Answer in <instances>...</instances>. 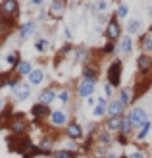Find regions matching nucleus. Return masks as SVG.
Returning a JSON list of instances; mask_svg holds the SVG:
<instances>
[{
    "label": "nucleus",
    "mask_w": 152,
    "mask_h": 158,
    "mask_svg": "<svg viewBox=\"0 0 152 158\" xmlns=\"http://www.w3.org/2000/svg\"><path fill=\"white\" fill-rule=\"evenodd\" d=\"M121 72H123V62L121 60H114L108 66L106 77H108V83L112 87H119V83H121Z\"/></svg>",
    "instance_id": "f257e3e1"
},
{
    "label": "nucleus",
    "mask_w": 152,
    "mask_h": 158,
    "mask_svg": "<svg viewBox=\"0 0 152 158\" xmlns=\"http://www.w3.org/2000/svg\"><path fill=\"white\" fill-rule=\"evenodd\" d=\"M104 35H106L108 43H116V41L121 39V25H119V19L116 18V15H110L108 25H106V29H104Z\"/></svg>",
    "instance_id": "f03ea898"
},
{
    "label": "nucleus",
    "mask_w": 152,
    "mask_h": 158,
    "mask_svg": "<svg viewBox=\"0 0 152 158\" xmlns=\"http://www.w3.org/2000/svg\"><path fill=\"white\" fill-rule=\"evenodd\" d=\"M8 127H10V131L14 133L15 137H19V135H23V133L29 129V122L25 120V116H23V114H15V116H12Z\"/></svg>",
    "instance_id": "7ed1b4c3"
},
{
    "label": "nucleus",
    "mask_w": 152,
    "mask_h": 158,
    "mask_svg": "<svg viewBox=\"0 0 152 158\" xmlns=\"http://www.w3.org/2000/svg\"><path fill=\"white\" fill-rule=\"evenodd\" d=\"M18 12H19V2L18 0H4V2L0 4V19L14 21Z\"/></svg>",
    "instance_id": "20e7f679"
},
{
    "label": "nucleus",
    "mask_w": 152,
    "mask_h": 158,
    "mask_svg": "<svg viewBox=\"0 0 152 158\" xmlns=\"http://www.w3.org/2000/svg\"><path fill=\"white\" fill-rule=\"evenodd\" d=\"M129 118H131V123H133V129H141L142 125L148 122V114L145 108L141 106H135L129 110Z\"/></svg>",
    "instance_id": "39448f33"
},
{
    "label": "nucleus",
    "mask_w": 152,
    "mask_h": 158,
    "mask_svg": "<svg viewBox=\"0 0 152 158\" xmlns=\"http://www.w3.org/2000/svg\"><path fill=\"white\" fill-rule=\"evenodd\" d=\"M94 89H97V81H91L87 77H81L77 83V97L79 98H91Z\"/></svg>",
    "instance_id": "423d86ee"
},
{
    "label": "nucleus",
    "mask_w": 152,
    "mask_h": 158,
    "mask_svg": "<svg viewBox=\"0 0 152 158\" xmlns=\"http://www.w3.org/2000/svg\"><path fill=\"white\" fill-rule=\"evenodd\" d=\"M12 93H14V98L18 102H23V100H27L31 97V85L19 79V81L15 83V87L12 89Z\"/></svg>",
    "instance_id": "0eeeda50"
},
{
    "label": "nucleus",
    "mask_w": 152,
    "mask_h": 158,
    "mask_svg": "<svg viewBox=\"0 0 152 158\" xmlns=\"http://www.w3.org/2000/svg\"><path fill=\"white\" fill-rule=\"evenodd\" d=\"M48 122L54 129H62L68 125V114L64 110H52L50 116H48Z\"/></svg>",
    "instance_id": "6e6552de"
},
{
    "label": "nucleus",
    "mask_w": 152,
    "mask_h": 158,
    "mask_svg": "<svg viewBox=\"0 0 152 158\" xmlns=\"http://www.w3.org/2000/svg\"><path fill=\"white\" fill-rule=\"evenodd\" d=\"M125 106L119 98H112L108 100V118H123Z\"/></svg>",
    "instance_id": "1a4fd4ad"
},
{
    "label": "nucleus",
    "mask_w": 152,
    "mask_h": 158,
    "mask_svg": "<svg viewBox=\"0 0 152 158\" xmlns=\"http://www.w3.org/2000/svg\"><path fill=\"white\" fill-rule=\"evenodd\" d=\"M137 72L141 75H150V72H152V56L141 54L137 58Z\"/></svg>",
    "instance_id": "9d476101"
},
{
    "label": "nucleus",
    "mask_w": 152,
    "mask_h": 158,
    "mask_svg": "<svg viewBox=\"0 0 152 158\" xmlns=\"http://www.w3.org/2000/svg\"><path fill=\"white\" fill-rule=\"evenodd\" d=\"M56 97H58V91H54L52 87H48V89H44L39 93V104H43V106H50L52 102L56 100Z\"/></svg>",
    "instance_id": "9b49d317"
},
{
    "label": "nucleus",
    "mask_w": 152,
    "mask_h": 158,
    "mask_svg": "<svg viewBox=\"0 0 152 158\" xmlns=\"http://www.w3.org/2000/svg\"><path fill=\"white\" fill-rule=\"evenodd\" d=\"M66 135L68 139L71 141H81L83 139V129H81V125H79L77 122H71L66 125Z\"/></svg>",
    "instance_id": "f8f14e48"
},
{
    "label": "nucleus",
    "mask_w": 152,
    "mask_h": 158,
    "mask_svg": "<svg viewBox=\"0 0 152 158\" xmlns=\"http://www.w3.org/2000/svg\"><path fill=\"white\" fill-rule=\"evenodd\" d=\"M44 77H46L44 69H43V68H35L33 72L27 75V83H29L31 87H37V85H41V83L44 81Z\"/></svg>",
    "instance_id": "ddd939ff"
},
{
    "label": "nucleus",
    "mask_w": 152,
    "mask_h": 158,
    "mask_svg": "<svg viewBox=\"0 0 152 158\" xmlns=\"http://www.w3.org/2000/svg\"><path fill=\"white\" fill-rule=\"evenodd\" d=\"M31 116H33L35 122L39 123L41 120H44V118L50 116V108H48V106H43V104H39V102H37V104L31 108Z\"/></svg>",
    "instance_id": "4468645a"
},
{
    "label": "nucleus",
    "mask_w": 152,
    "mask_h": 158,
    "mask_svg": "<svg viewBox=\"0 0 152 158\" xmlns=\"http://www.w3.org/2000/svg\"><path fill=\"white\" fill-rule=\"evenodd\" d=\"M37 31V21H27V23H23V25L19 27V41H27V39L31 37Z\"/></svg>",
    "instance_id": "2eb2a0df"
},
{
    "label": "nucleus",
    "mask_w": 152,
    "mask_h": 158,
    "mask_svg": "<svg viewBox=\"0 0 152 158\" xmlns=\"http://www.w3.org/2000/svg\"><path fill=\"white\" fill-rule=\"evenodd\" d=\"M119 54H123V56H127V54H131L133 50V39L129 35H123L121 39H119V46L116 48Z\"/></svg>",
    "instance_id": "dca6fc26"
},
{
    "label": "nucleus",
    "mask_w": 152,
    "mask_h": 158,
    "mask_svg": "<svg viewBox=\"0 0 152 158\" xmlns=\"http://www.w3.org/2000/svg\"><path fill=\"white\" fill-rule=\"evenodd\" d=\"M64 10H66V2H64V0H54L50 4V8H48V15L54 18V19H58V18H62Z\"/></svg>",
    "instance_id": "f3484780"
},
{
    "label": "nucleus",
    "mask_w": 152,
    "mask_h": 158,
    "mask_svg": "<svg viewBox=\"0 0 152 158\" xmlns=\"http://www.w3.org/2000/svg\"><path fill=\"white\" fill-rule=\"evenodd\" d=\"M141 48H142V54L152 56V31H146L141 37Z\"/></svg>",
    "instance_id": "a211bd4d"
},
{
    "label": "nucleus",
    "mask_w": 152,
    "mask_h": 158,
    "mask_svg": "<svg viewBox=\"0 0 152 158\" xmlns=\"http://www.w3.org/2000/svg\"><path fill=\"white\" fill-rule=\"evenodd\" d=\"M141 29H142V21L139 18H133L127 21V25H125V31H127V35H139L141 33Z\"/></svg>",
    "instance_id": "6ab92c4d"
},
{
    "label": "nucleus",
    "mask_w": 152,
    "mask_h": 158,
    "mask_svg": "<svg viewBox=\"0 0 152 158\" xmlns=\"http://www.w3.org/2000/svg\"><path fill=\"white\" fill-rule=\"evenodd\" d=\"M33 69H35V68H33V64H31V62L21 60V62H19V66L15 68V75H18L19 79H21V77H27L31 72H33Z\"/></svg>",
    "instance_id": "aec40b11"
},
{
    "label": "nucleus",
    "mask_w": 152,
    "mask_h": 158,
    "mask_svg": "<svg viewBox=\"0 0 152 158\" xmlns=\"http://www.w3.org/2000/svg\"><path fill=\"white\" fill-rule=\"evenodd\" d=\"M104 114H108V100L102 97V98L97 100V106H94V110H92V116L94 118H102Z\"/></svg>",
    "instance_id": "412c9836"
},
{
    "label": "nucleus",
    "mask_w": 152,
    "mask_h": 158,
    "mask_svg": "<svg viewBox=\"0 0 152 158\" xmlns=\"http://www.w3.org/2000/svg\"><path fill=\"white\" fill-rule=\"evenodd\" d=\"M83 77H87V79H91V81H97L98 79V68L94 66V64H85L83 66Z\"/></svg>",
    "instance_id": "4be33fe9"
},
{
    "label": "nucleus",
    "mask_w": 152,
    "mask_h": 158,
    "mask_svg": "<svg viewBox=\"0 0 152 158\" xmlns=\"http://www.w3.org/2000/svg\"><path fill=\"white\" fill-rule=\"evenodd\" d=\"M119 127H121V118H108V120L104 122V129L108 133H112V131L119 133Z\"/></svg>",
    "instance_id": "5701e85b"
},
{
    "label": "nucleus",
    "mask_w": 152,
    "mask_h": 158,
    "mask_svg": "<svg viewBox=\"0 0 152 158\" xmlns=\"http://www.w3.org/2000/svg\"><path fill=\"white\" fill-rule=\"evenodd\" d=\"M133 131V123H131V118H129V114H123V118H121V127H119V133L121 135H129V133Z\"/></svg>",
    "instance_id": "b1692460"
},
{
    "label": "nucleus",
    "mask_w": 152,
    "mask_h": 158,
    "mask_svg": "<svg viewBox=\"0 0 152 158\" xmlns=\"http://www.w3.org/2000/svg\"><path fill=\"white\" fill-rule=\"evenodd\" d=\"M19 62H21V56H19L18 50H14V52H10V54L6 56V64L10 66V68H14V69L19 66Z\"/></svg>",
    "instance_id": "393cba45"
},
{
    "label": "nucleus",
    "mask_w": 152,
    "mask_h": 158,
    "mask_svg": "<svg viewBox=\"0 0 152 158\" xmlns=\"http://www.w3.org/2000/svg\"><path fill=\"white\" fill-rule=\"evenodd\" d=\"M35 50L41 52V54L48 52L50 50V41H48V39H37V41H35Z\"/></svg>",
    "instance_id": "a878e982"
},
{
    "label": "nucleus",
    "mask_w": 152,
    "mask_h": 158,
    "mask_svg": "<svg viewBox=\"0 0 152 158\" xmlns=\"http://www.w3.org/2000/svg\"><path fill=\"white\" fill-rule=\"evenodd\" d=\"M98 143H100V147H110L112 143H114V139H112V135H110L106 129H102L98 133Z\"/></svg>",
    "instance_id": "bb28decb"
},
{
    "label": "nucleus",
    "mask_w": 152,
    "mask_h": 158,
    "mask_svg": "<svg viewBox=\"0 0 152 158\" xmlns=\"http://www.w3.org/2000/svg\"><path fill=\"white\" fill-rule=\"evenodd\" d=\"M127 15H129V6H127L125 2L117 4V8H116V18L117 19H123V18H127Z\"/></svg>",
    "instance_id": "cd10ccee"
},
{
    "label": "nucleus",
    "mask_w": 152,
    "mask_h": 158,
    "mask_svg": "<svg viewBox=\"0 0 152 158\" xmlns=\"http://www.w3.org/2000/svg\"><path fill=\"white\" fill-rule=\"evenodd\" d=\"M131 98H133L131 89H121V91H119V100L123 102V106H129L131 104Z\"/></svg>",
    "instance_id": "c85d7f7f"
},
{
    "label": "nucleus",
    "mask_w": 152,
    "mask_h": 158,
    "mask_svg": "<svg viewBox=\"0 0 152 158\" xmlns=\"http://www.w3.org/2000/svg\"><path fill=\"white\" fill-rule=\"evenodd\" d=\"M75 62H79V64H87V62H89V52H87V48H77L75 50Z\"/></svg>",
    "instance_id": "c756f323"
},
{
    "label": "nucleus",
    "mask_w": 152,
    "mask_h": 158,
    "mask_svg": "<svg viewBox=\"0 0 152 158\" xmlns=\"http://www.w3.org/2000/svg\"><path fill=\"white\" fill-rule=\"evenodd\" d=\"M127 158H148V154L142 151V148H131L129 152L125 154Z\"/></svg>",
    "instance_id": "7c9ffc66"
},
{
    "label": "nucleus",
    "mask_w": 152,
    "mask_h": 158,
    "mask_svg": "<svg viewBox=\"0 0 152 158\" xmlns=\"http://www.w3.org/2000/svg\"><path fill=\"white\" fill-rule=\"evenodd\" d=\"M150 127H152V125H150V122H146V123H145V125H142V127L137 131V137H135V139H137V141H142V139H145V137L148 135Z\"/></svg>",
    "instance_id": "2f4dec72"
},
{
    "label": "nucleus",
    "mask_w": 152,
    "mask_h": 158,
    "mask_svg": "<svg viewBox=\"0 0 152 158\" xmlns=\"http://www.w3.org/2000/svg\"><path fill=\"white\" fill-rule=\"evenodd\" d=\"M52 158H75V152H71V151H66V148H62V151L52 152Z\"/></svg>",
    "instance_id": "473e14b6"
},
{
    "label": "nucleus",
    "mask_w": 152,
    "mask_h": 158,
    "mask_svg": "<svg viewBox=\"0 0 152 158\" xmlns=\"http://www.w3.org/2000/svg\"><path fill=\"white\" fill-rule=\"evenodd\" d=\"M58 98H60L62 104H68V102H69V91L68 89H60L58 91Z\"/></svg>",
    "instance_id": "72a5a7b5"
},
{
    "label": "nucleus",
    "mask_w": 152,
    "mask_h": 158,
    "mask_svg": "<svg viewBox=\"0 0 152 158\" xmlns=\"http://www.w3.org/2000/svg\"><path fill=\"white\" fill-rule=\"evenodd\" d=\"M108 8H110V4H108V2H97V4H94V10L98 12V15H102L104 12L108 10Z\"/></svg>",
    "instance_id": "f704fd0d"
},
{
    "label": "nucleus",
    "mask_w": 152,
    "mask_h": 158,
    "mask_svg": "<svg viewBox=\"0 0 152 158\" xmlns=\"http://www.w3.org/2000/svg\"><path fill=\"white\" fill-rule=\"evenodd\" d=\"M112 94H114V93H112V85L106 81V83H104V98H108V97H112Z\"/></svg>",
    "instance_id": "c9c22d12"
},
{
    "label": "nucleus",
    "mask_w": 152,
    "mask_h": 158,
    "mask_svg": "<svg viewBox=\"0 0 152 158\" xmlns=\"http://www.w3.org/2000/svg\"><path fill=\"white\" fill-rule=\"evenodd\" d=\"M116 52V44L114 43H106V46H104V54H112Z\"/></svg>",
    "instance_id": "e433bc0d"
},
{
    "label": "nucleus",
    "mask_w": 152,
    "mask_h": 158,
    "mask_svg": "<svg viewBox=\"0 0 152 158\" xmlns=\"http://www.w3.org/2000/svg\"><path fill=\"white\" fill-rule=\"evenodd\" d=\"M8 77H10V75H8V73H0V91H2V87L6 85V81H8Z\"/></svg>",
    "instance_id": "4c0bfd02"
},
{
    "label": "nucleus",
    "mask_w": 152,
    "mask_h": 158,
    "mask_svg": "<svg viewBox=\"0 0 152 158\" xmlns=\"http://www.w3.org/2000/svg\"><path fill=\"white\" fill-rule=\"evenodd\" d=\"M116 141H117L119 145H127V137H125V135H121V133L117 135V139H116Z\"/></svg>",
    "instance_id": "58836bf2"
},
{
    "label": "nucleus",
    "mask_w": 152,
    "mask_h": 158,
    "mask_svg": "<svg viewBox=\"0 0 152 158\" xmlns=\"http://www.w3.org/2000/svg\"><path fill=\"white\" fill-rule=\"evenodd\" d=\"M37 18H39V21H46V19H48V12H41Z\"/></svg>",
    "instance_id": "ea45409f"
},
{
    "label": "nucleus",
    "mask_w": 152,
    "mask_h": 158,
    "mask_svg": "<svg viewBox=\"0 0 152 158\" xmlns=\"http://www.w3.org/2000/svg\"><path fill=\"white\" fill-rule=\"evenodd\" d=\"M104 158H119V156H117L116 152H112V151H108L106 154H104Z\"/></svg>",
    "instance_id": "a19ab883"
},
{
    "label": "nucleus",
    "mask_w": 152,
    "mask_h": 158,
    "mask_svg": "<svg viewBox=\"0 0 152 158\" xmlns=\"http://www.w3.org/2000/svg\"><path fill=\"white\" fill-rule=\"evenodd\" d=\"M87 104H89V106H97V100H94V97L87 98Z\"/></svg>",
    "instance_id": "79ce46f5"
},
{
    "label": "nucleus",
    "mask_w": 152,
    "mask_h": 158,
    "mask_svg": "<svg viewBox=\"0 0 152 158\" xmlns=\"http://www.w3.org/2000/svg\"><path fill=\"white\" fill-rule=\"evenodd\" d=\"M64 31H66V33H64V35H66V39H68V41H71V37H73V35H71V29H64Z\"/></svg>",
    "instance_id": "37998d69"
},
{
    "label": "nucleus",
    "mask_w": 152,
    "mask_h": 158,
    "mask_svg": "<svg viewBox=\"0 0 152 158\" xmlns=\"http://www.w3.org/2000/svg\"><path fill=\"white\" fill-rule=\"evenodd\" d=\"M31 4H33V6H43V0H33Z\"/></svg>",
    "instance_id": "c03bdc74"
},
{
    "label": "nucleus",
    "mask_w": 152,
    "mask_h": 158,
    "mask_svg": "<svg viewBox=\"0 0 152 158\" xmlns=\"http://www.w3.org/2000/svg\"><path fill=\"white\" fill-rule=\"evenodd\" d=\"M4 106H6V102H4V98H0V112L4 110Z\"/></svg>",
    "instance_id": "a18cd8bd"
},
{
    "label": "nucleus",
    "mask_w": 152,
    "mask_h": 158,
    "mask_svg": "<svg viewBox=\"0 0 152 158\" xmlns=\"http://www.w3.org/2000/svg\"><path fill=\"white\" fill-rule=\"evenodd\" d=\"M35 158H48V156H35Z\"/></svg>",
    "instance_id": "49530a36"
},
{
    "label": "nucleus",
    "mask_w": 152,
    "mask_h": 158,
    "mask_svg": "<svg viewBox=\"0 0 152 158\" xmlns=\"http://www.w3.org/2000/svg\"><path fill=\"white\" fill-rule=\"evenodd\" d=\"M119 158H127V156H125V154H123V156H119Z\"/></svg>",
    "instance_id": "de8ad7c7"
}]
</instances>
